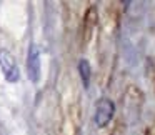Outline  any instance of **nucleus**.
Wrapping results in <instances>:
<instances>
[{"instance_id":"nucleus-1","label":"nucleus","mask_w":155,"mask_h":135,"mask_svg":"<svg viewBox=\"0 0 155 135\" xmlns=\"http://www.w3.org/2000/svg\"><path fill=\"white\" fill-rule=\"evenodd\" d=\"M0 68L4 72V77L7 82H17L18 77H20V72H18V67L15 64L14 55L5 48H0Z\"/></svg>"},{"instance_id":"nucleus-2","label":"nucleus","mask_w":155,"mask_h":135,"mask_svg":"<svg viewBox=\"0 0 155 135\" xmlns=\"http://www.w3.org/2000/svg\"><path fill=\"white\" fill-rule=\"evenodd\" d=\"M114 112H115L114 102L108 100V98H100L97 107H95V123H97L98 127H105V125L112 120Z\"/></svg>"},{"instance_id":"nucleus-3","label":"nucleus","mask_w":155,"mask_h":135,"mask_svg":"<svg viewBox=\"0 0 155 135\" xmlns=\"http://www.w3.org/2000/svg\"><path fill=\"white\" fill-rule=\"evenodd\" d=\"M27 70H28V78L32 82H37L40 78V54H38L37 45H30V48H28Z\"/></svg>"},{"instance_id":"nucleus-4","label":"nucleus","mask_w":155,"mask_h":135,"mask_svg":"<svg viewBox=\"0 0 155 135\" xmlns=\"http://www.w3.org/2000/svg\"><path fill=\"white\" fill-rule=\"evenodd\" d=\"M78 74H80L84 87L88 88V85H90V64H88V60L82 58V60L78 62Z\"/></svg>"}]
</instances>
